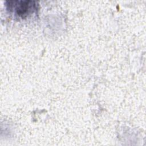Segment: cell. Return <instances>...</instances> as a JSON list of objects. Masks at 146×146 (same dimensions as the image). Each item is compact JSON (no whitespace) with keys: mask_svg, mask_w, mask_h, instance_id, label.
<instances>
[{"mask_svg":"<svg viewBox=\"0 0 146 146\" xmlns=\"http://www.w3.org/2000/svg\"><path fill=\"white\" fill-rule=\"evenodd\" d=\"M7 4L9 9H14L15 13L22 18L26 17L35 9V2L31 1H9Z\"/></svg>","mask_w":146,"mask_h":146,"instance_id":"cell-1","label":"cell"}]
</instances>
